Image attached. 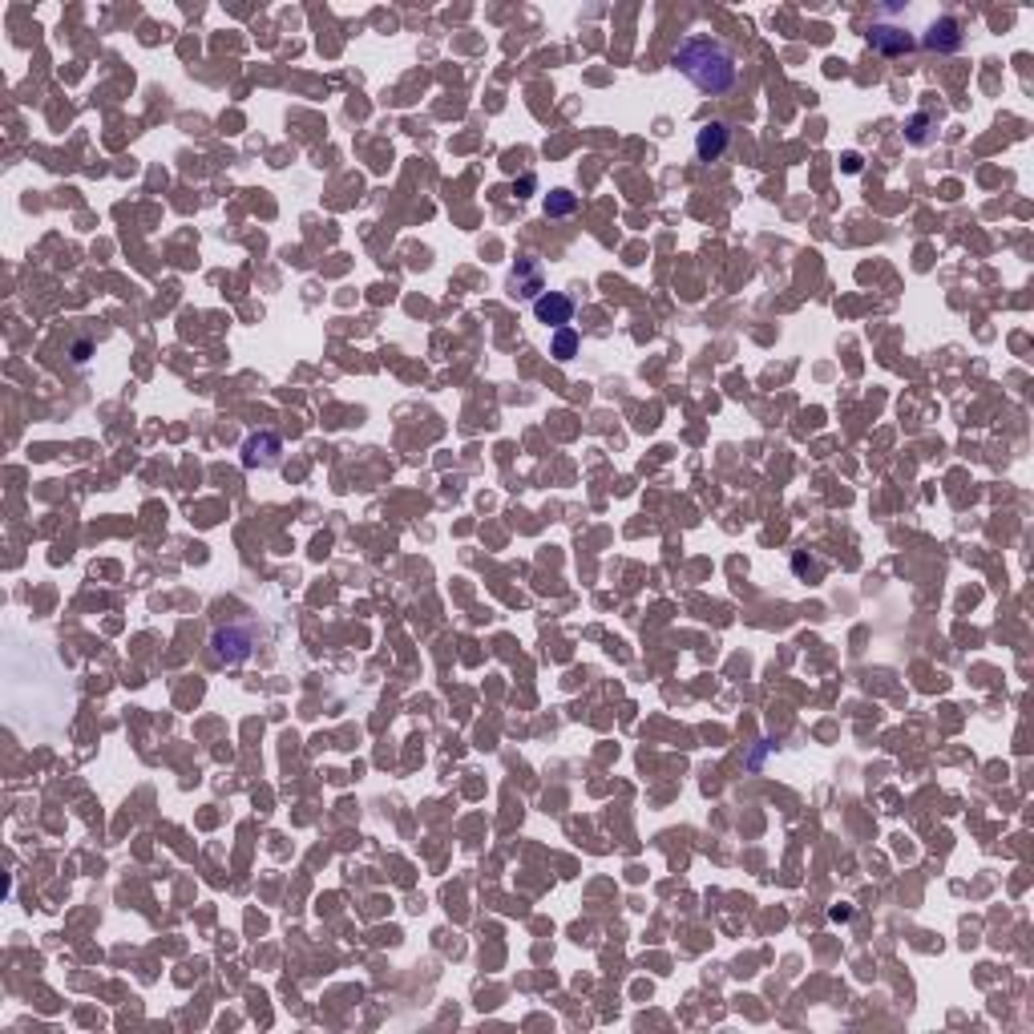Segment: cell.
Instances as JSON below:
<instances>
[{
  "label": "cell",
  "mask_w": 1034,
  "mask_h": 1034,
  "mask_svg": "<svg viewBox=\"0 0 1034 1034\" xmlns=\"http://www.w3.org/2000/svg\"><path fill=\"white\" fill-rule=\"evenodd\" d=\"M921 45H925L929 53H958V49L966 45V29H962L958 17H938V21H929Z\"/></svg>",
  "instance_id": "5b68a950"
},
{
  "label": "cell",
  "mask_w": 1034,
  "mask_h": 1034,
  "mask_svg": "<svg viewBox=\"0 0 1034 1034\" xmlns=\"http://www.w3.org/2000/svg\"><path fill=\"white\" fill-rule=\"evenodd\" d=\"M578 211V194H570V190H550L546 194V215L550 219H562V215H574Z\"/></svg>",
  "instance_id": "8fae6325"
},
{
  "label": "cell",
  "mask_w": 1034,
  "mask_h": 1034,
  "mask_svg": "<svg viewBox=\"0 0 1034 1034\" xmlns=\"http://www.w3.org/2000/svg\"><path fill=\"white\" fill-rule=\"evenodd\" d=\"M89 352H93V344H89V340H81V344L73 348V364H85V360H89Z\"/></svg>",
  "instance_id": "7c38bea8"
},
{
  "label": "cell",
  "mask_w": 1034,
  "mask_h": 1034,
  "mask_svg": "<svg viewBox=\"0 0 1034 1034\" xmlns=\"http://www.w3.org/2000/svg\"><path fill=\"white\" fill-rule=\"evenodd\" d=\"M509 291L517 299H538L546 291V275H542V263L538 259H517V267L509 271Z\"/></svg>",
  "instance_id": "52a82bcc"
},
{
  "label": "cell",
  "mask_w": 1034,
  "mask_h": 1034,
  "mask_svg": "<svg viewBox=\"0 0 1034 1034\" xmlns=\"http://www.w3.org/2000/svg\"><path fill=\"white\" fill-rule=\"evenodd\" d=\"M865 41H869V49H877L881 57H905V53H913V33L909 29H897V25H869V33H865Z\"/></svg>",
  "instance_id": "8992f818"
},
{
  "label": "cell",
  "mask_w": 1034,
  "mask_h": 1034,
  "mask_svg": "<svg viewBox=\"0 0 1034 1034\" xmlns=\"http://www.w3.org/2000/svg\"><path fill=\"white\" fill-rule=\"evenodd\" d=\"M211 647H215V659L235 667V663H247L251 651H255V627L251 623H227L211 635Z\"/></svg>",
  "instance_id": "7a4b0ae2"
},
{
  "label": "cell",
  "mask_w": 1034,
  "mask_h": 1034,
  "mask_svg": "<svg viewBox=\"0 0 1034 1034\" xmlns=\"http://www.w3.org/2000/svg\"><path fill=\"white\" fill-rule=\"evenodd\" d=\"M934 130H938V114L934 110H917L905 122V142L909 146H929V142H934Z\"/></svg>",
  "instance_id": "9c48e42d"
},
{
  "label": "cell",
  "mask_w": 1034,
  "mask_h": 1034,
  "mask_svg": "<svg viewBox=\"0 0 1034 1034\" xmlns=\"http://www.w3.org/2000/svg\"><path fill=\"white\" fill-rule=\"evenodd\" d=\"M283 461V437L271 429H259L243 441V469H275Z\"/></svg>",
  "instance_id": "3957f363"
},
{
  "label": "cell",
  "mask_w": 1034,
  "mask_h": 1034,
  "mask_svg": "<svg viewBox=\"0 0 1034 1034\" xmlns=\"http://www.w3.org/2000/svg\"><path fill=\"white\" fill-rule=\"evenodd\" d=\"M728 146H732L728 122H707V126L695 134V154H699V162H719L723 154H728Z\"/></svg>",
  "instance_id": "ba28073f"
},
{
  "label": "cell",
  "mask_w": 1034,
  "mask_h": 1034,
  "mask_svg": "<svg viewBox=\"0 0 1034 1034\" xmlns=\"http://www.w3.org/2000/svg\"><path fill=\"white\" fill-rule=\"evenodd\" d=\"M534 320L538 324H546V328H570V320H574V299L566 295V291H542L538 299H534Z\"/></svg>",
  "instance_id": "277c9868"
},
{
  "label": "cell",
  "mask_w": 1034,
  "mask_h": 1034,
  "mask_svg": "<svg viewBox=\"0 0 1034 1034\" xmlns=\"http://www.w3.org/2000/svg\"><path fill=\"white\" fill-rule=\"evenodd\" d=\"M578 332L574 328H558L554 332V340H550V356L558 360V364H566V360H574V352H578Z\"/></svg>",
  "instance_id": "30bf717a"
},
{
  "label": "cell",
  "mask_w": 1034,
  "mask_h": 1034,
  "mask_svg": "<svg viewBox=\"0 0 1034 1034\" xmlns=\"http://www.w3.org/2000/svg\"><path fill=\"white\" fill-rule=\"evenodd\" d=\"M671 69L683 73L695 89L719 97V93H732L736 81H740V65H736V53L723 45L719 37H707V33H691L679 41V49L671 53Z\"/></svg>",
  "instance_id": "6da1fadb"
}]
</instances>
